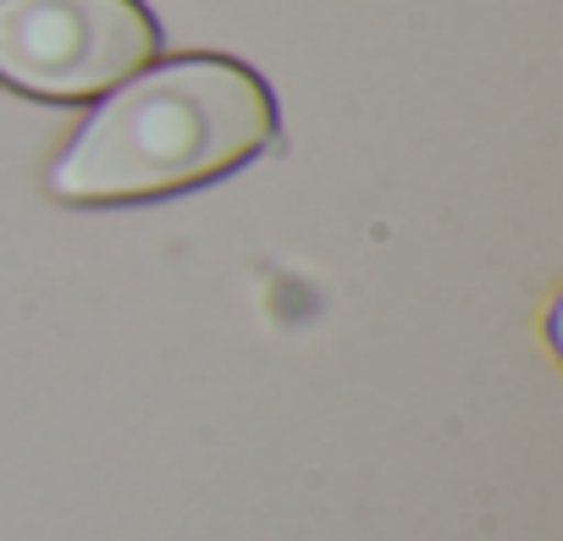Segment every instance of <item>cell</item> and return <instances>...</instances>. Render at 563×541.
I'll return each mask as SVG.
<instances>
[{
	"label": "cell",
	"mask_w": 563,
	"mask_h": 541,
	"mask_svg": "<svg viewBox=\"0 0 563 541\" xmlns=\"http://www.w3.org/2000/svg\"><path fill=\"white\" fill-rule=\"evenodd\" d=\"M161 56L144 0H0V84L78 106L111 95Z\"/></svg>",
	"instance_id": "cell-2"
},
{
	"label": "cell",
	"mask_w": 563,
	"mask_h": 541,
	"mask_svg": "<svg viewBox=\"0 0 563 541\" xmlns=\"http://www.w3.org/2000/svg\"><path fill=\"white\" fill-rule=\"evenodd\" d=\"M276 144L265 78L232 56H172L117 84L51 161L62 205H139L216 183Z\"/></svg>",
	"instance_id": "cell-1"
}]
</instances>
